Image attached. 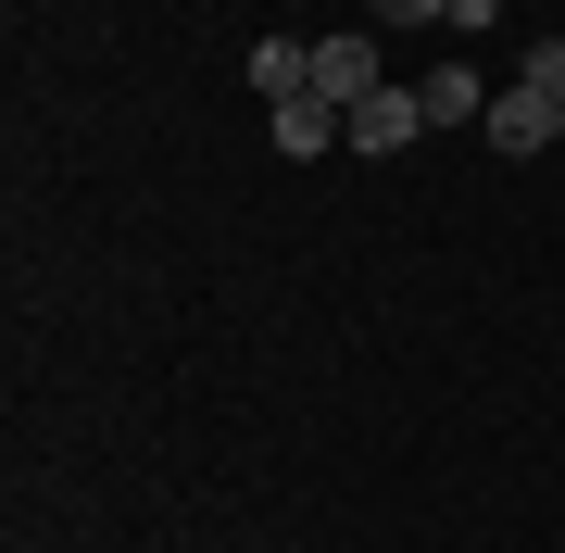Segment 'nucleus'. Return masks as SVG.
<instances>
[{
    "mask_svg": "<svg viewBox=\"0 0 565 553\" xmlns=\"http://www.w3.org/2000/svg\"><path fill=\"white\" fill-rule=\"evenodd\" d=\"M427 139V102L415 88H364V102L340 114V151H364V164H377V151H415Z\"/></svg>",
    "mask_w": 565,
    "mask_h": 553,
    "instance_id": "f257e3e1",
    "label": "nucleus"
},
{
    "mask_svg": "<svg viewBox=\"0 0 565 553\" xmlns=\"http://www.w3.org/2000/svg\"><path fill=\"white\" fill-rule=\"evenodd\" d=\"M478 126H490V151H515V164H527V151H553V139H565V102H541V88L515 76V88H490V114H478Z\"/></svg>",
    "mask_w": 565,
    "mask_h": 553,
    "instance_id": "f03ea898",
    "label": "nucleus"
},
{
    "mask_svg": "<svg viewBox=\"0 0 565 553\" xmlns=\"http://www.w3.org/2000/svg\"><path fill=\"white\" fill-rule=\"evenodd\" d=\"M364 88H390V76H377V39H364V25H340V39H315V102H340V114H352Z\"/></svg>",
    "mask_w": 565,
    "mask_h": 553,
    "instance_id": "7ed1b4c3",
    "label": "nucleus"
},
{
    "mask_svg": "<svg viewBox=\"0 0 565 553\" xmlns=\"http://www.w3.org/2000/svg\"><path fill=\"white\" fill-rule=\"evenodd\" d=\"M415 102H427V126H478L490 114V76H478V63H440V76H415Z\"/></svg>",
    "mask_w": 565,
    "mask_h": 553,
    "instance_id": "20e7f679",
    "label": "nucleus"
},
{
    "mask_svg": "<svg viewBox=\"0 0 565 553\" xmlns=\"http://www.w3.org/2000/svg\"><path fill=\"white\" fill-rule=\"evenodd\" d=\"M252 88L264 102H302L315 88V39H252Z\"/></svg>",
    "mask_w": 565,
    "mask_h": 553,
    "instance_id": "39448f33",
    "label": "nucleus"
},
{
    "mask_svg": "<svg viewBox=\"0 0 565 553\" xmlns=\"http://www.w3.org/2000/svg\"><path fill=\"white\" fill-rule=\"evenodd\" d=\"M327 139H340V102H315V88H302V102H277V151H289V164H315Z\"/></svg>",
    "mask_w": 565,
    "mask_h": 553,
    "instance_id": "423d86ee",
    "label": "nucleus"
},
{
    "mask_svg": "<svg viewBox=\"0 0 565 553\" xmlns=\"http://www.w3.org/2000/svg\"><path fill=\"white\" fill-rule=\"evenodd\" d=\"M527 88H541V102H565V39H527V63H515Z\"/></svg>",
    "mask_w": 565,
    "mask_h": 553,
    "instance_id": "0eeeda50",
    "label": "nucleus"
},
{
    "mask_svg": "<svg viewBox=\"0 0 565 553\" xmlns=\"http://www.w3.org/2000/svg\"><path fill=\"white\" fill-rule=\"evenodd\" d=\"M377 25H452V0H364Z\"/></svg>",
    "mask_w": 565,
    "mask_h": 553,
    "instance_id": "6e6552de",
    "label": "nucleus"
},
{
    "mask_svg": "<svg viewBox=\"0 0 565 553\" xmlns=\"http://www.w3.org/2000/svg\"><path fill=\"white\" fill-rule=\"evenodd\" d=\"M490 13H503V0H452V39H478V25H490Z\"/></svg>",
    "mask_w": 565,
    "mask_h": 553,
    "instance_id": "1a4fd4ad",
    "label": "nucleus"
}]
</instances>
